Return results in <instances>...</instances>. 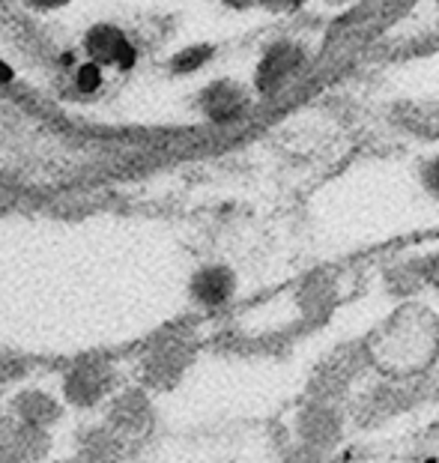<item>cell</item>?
<instances>
[{"mask_svg": "<svg viewBox=\"0 0 439 463\" xmlns=\"http://www.w3.org/2000/svg\"><path fill=\"white\" fill-rule=\"evenodd\" d=\"M33 4H39V6H61V4H66V0H33Z\"/></svg>", "mask_w": 439, "mask_h": 463, "instance_id": "obj_8", "label": "cell"}, {"mask_svg": "<svg viewBox=\"0 0 439 463\" xmlns=\"http://www.w3.org/2000/svg\"><path fill=\"white\" fill-rule=\"evenodd\" d=\"M9 75H13V72H9V66L0 63V81H9Z\"/></svg>", "mask_w": 439, "mask_h": 463, "instance_id": "obj_9", "label": "cell"}, {"mask_svg": "<svg viewBox=\"0 0 439 463\" xmlns=\"http://www.w3.org/2000/svg\"><path fill=\"white\" fill-rule=\"evenodd\" d=\"M233 290V279L228 269L221 266H212V269H203L198 279H194V297L207 305H219L230 297Z\"/></svg>", "mask_w": 439, "mask_h": 463, "instance_id": "obj_5", "label": "cell"}, {"mask_svg": "<svg viewBox=\"0 0 439 463\" xmlns=\"http://www.w3.org/2000/svg\"><path fill=\"white\" fill-rule=\"evenodd\" d=\"M87 52H90L99 63H111V66H120V69H129L135 63V48L129 45L117 27L108 24H99L87 33Z\"/></svg>", "mask_w": 439, "mask_h": 463, "instance_id": "obj_2", "label": "cell"}, {"mask_svg": "<svg viewBox=\"0 0 439 463\" xmlns=\"http://www.w3.org/2000/svg\"><path fill=\"white\" fill-rule=\"evenodd\" d=\"M296 63H299V52L293 45L272 48L257 69V87L260 90H272V87H276L278 81H285L293 69H296Z\"/></svg>", "mask_w": 439, "mask_h": 463, "instance_id": "obj_4", "label": "cell"}, {"mask_svg": "<svg viewBox=\"0 0 439 463\" xmlns=\"http://www.w3.org/2000/svg\"><path fill=\"white\" fill-rule=\"evenodd\" d=\"M377 364L392 373H413L431 364L439 350V326L427 311L406 308L392 323H386L383 335H374Z\"/></svg>", "mask_w": 439, "mask_h": 463, "instance_id": "obj_1", "label": "cell"}, {"mask_svg": "<svg viewBox=\"0 0 439 463\" xmlns=\"http://www.w3.org/2000/svg\"><path fill=\"white\" fill-rule=\"evenodd\" d=\"M287 4H302V0H287Z\"/></svg>", "mask_w": 439, "mask_h": 463, "instance_id": "obj_10", "label": "cell"}, {"mask_svg": "<svg viewBox=\"0 0 439 463\" xmlns=\"http://www.w3.org/2000/svg\"><path fill=\"white\" fill-rule=\"evenodd\" d=\"M436 185H439V167H436Z\"/></svg>", "mask_w": 439, "mask_h": 463, "instance_id": "obj_11", "label": "cell"}, {"mask_svg": "<svg viewBox=\"0 0 439 463\" xmlns=\"http://www.w3.org/2000/svg\"><path fill=\"white\" fill-rule=\"evenodd\" d=\"M99 84H102L99 66H84L81 72H78V87H81V93H93V90H99Z\"/></svg>", "mask_w": 439, "mask_h": 463, "instance_id": "obj_7", "label": "cell"}, {"mask_svg": "<svg viewBox=\"0 0 439 463\" xmlns=\"http://www.w3.org/2000/svg\"><path fill=\"white\" fill-rule=\"evenodd\" d=\"M210 54H212V48H207V45L189 48V52L177 54V61H173V69H177V72H191V69H198V66L207 63Z\"/></svg>", "mask_w": 439, "mask_h": 463, "instance_id": "obj_6", "label": "cell"}, {"mask_svg": "<svg viewBox=\"0 0 439 463\" xmlns=\"http://www.w3.org/2000/svg\"><path fill=\"white\" fill-rule=\"evenodd\" d=\"M242 105H246V99H242L239 87L230 81L212 84L210 90L203 93V108H207V114L219 123H228L233 117H239Z\"/></svg>", "mask_w": 439, "mask_h": 463, "instance_id": "obj_3", "label": "cell"}]
</instances>
